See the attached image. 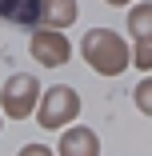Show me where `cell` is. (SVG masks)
<instances>
[{
	"label": "cell",
	"mask_w": 152,
	"mask_h": 156,
	"mask_svg": "<svg viewBox=\"0 0 152 156\" xmlns=\"http://www.w3.org/2000/svg\"><path fill=\"white\" fill-rule=\"evenodd\" d=\"M128 24H132V36H136V44H148V40H152V4H140V8H132Z\"/></svg>",
	"instance_id": "obj_8"
},
{
	"label": "cell",
	"mask_w": 152,
	"mask_h": 156,
	"mask_svg": "<svg viewBox=\"0 0 152 156\" xmlns=\"http://www.w3.org/2000/svg\"><path fill=\"white\" fill-rule=\"evenodd\" d=\"M80 112V100H76V92L68 84H56L44 92V100L36 108V124H44V128H60L64 120H72Z\"/></svg>",
	"instance_id": "obj_2"
},
{
	"label": "cell",
	"mask_w": 152,
	"mask_h": 156,
	"mask_svg": "<svg viewBox=\"0 0 152 156\" xmlns=\"http://www.w3.org/2000/svg\"><path fill=\"white\" fill-rule=\"evenodd\" d=\"M40 20H44V24H52V28L72 24V20H76V0H44Z\"/></svg>",
	"instance_id": "obj_7"
},
{
	"label": "cell",
	"mask_w": 152,
	"mask_h": 156,
	"mask_svg": "<svg viewBox=\"0 0 152 156\" xmlns=\"http://www.w3.org/2000/svg\"><path fill=\"white\" fill-rule=\"evenodd\" d=\"M32 56L40 60V64L56 68V64L68 60V40L56 36V32H36V36H32Z\"/></svg>",
	"instance_id": "obj_5"
},
{
	"label": "cell",
	"mask_w": 152,
	"mask_h": 156,
	"mask_svg": "<svg viewBox=\"0 0 152 156\" xmlns=\"http://www.w3.org/2000/svg\"><path fill=\"white\" fill-rule=\"evenodd\" d=\"M44 12V0H0V24H12V28H36Z\"/></svg>",
	"instance_id": "obj_4"
},
{
	"label": "cell",
	"mask_w": 152,
	"mask_h": 156,
	"mask_svg": "<svg viewBox=\"0 0 152 156\" xmlns=\"http://www.w3.org/2000/svg\"><path fill=\"white\" fill-rule=\"evenodd\" d=\"M60 152L64 156H96L100 144H96V136L88 128H72V132H64V140H60Z\"/></svg>",
	"instance_id": "obj_6"
},
{
	"label": "cell",
	"mask_w": 152,
	"mask_h": 156,
	"mask_svg": "<svg viewBox=\"0 0 152 156\" xmlns=\"http://www.w3.org/2000/svg\"><path fill=\"white\" fill-rule=\"evenodd\" d=\"M36 96H40V84L28 76V72H16V76L4 84V108H8L12 116H28L32 104H36Z\"/></svg>",
	"instance_id": "obj_3"
},
{
	"label": "cell",
	"mask_w": 152,
	"mask_h": 156,
	"mask_svg": "<svg viewBox=\"0 0 152 156\" xmlns=\"http://www.w3.org/2000/svg\"><path fill=\"white\" fill-rule=\"evenodd\" d=\"M136 108H140V112H148V116H152V80H148V84H140V88H136Z\"/></svg>",
	"instance_id": "obj_9"
},
{
	"label": "cell",
	"mask_w": 152,
	"mask_h": 156,
	"mask_svg": "<svg viewBox=\"0 0 152 156\" xmlns=\"http://www.w3.org/2000/svg\"><path fill=\"white\" fill-rule=\"evenodd\" d=\"M132 60H136L140 68H152V44H136V56Z\"/></svg>",
	"instance_id": "obj_10"
},
{
	"label": "cell",
	"mask_w": 152,
	"mask_h": 156,
	"mask_svg": "<svg viewBox=\"0 0 152 156\" xmlns=\"http://www.w3.org/2000/svg\"><path fill=\"white\" fill-rule=\"evenodd\" d=\"M20 156H52V152H48V148H44V144H28V148H24V152H20Z\"/></svg>",
	"instance_id": "obj_11"
},
{
	"label": "cell",
	"mask_w": 152,
	"mask_h": 156,
	"mask_svg": "<svg viewBox=\"0 0 152 156\" xmlns=\"http://www.w3.org/2000/svg\"><path fill=\"white\" fill-rule=\"evenodd\" d=\"M84 56H88V64H92L96 72H104V76L124 72L128 60H132L128 48H124V40H120L116 32H108V28H96V32L84 36Z\"/></svg>",
	"instance_id": "obj_1"
},
{
	"label": "cell",
	"mask_w": 152,
	"mask_h": 156,
	"mask_svg": "<svg viewBox=\"0 0 152 156\" xmlns=\"http://www.w3.org/2000/svg\"><path fill=\"white\" fill-rule=\"evenodd\" d=\"M108 4H128V0H108Z\"/></svg>",
	"instance_id": "obj_12"
}]
</instances>
